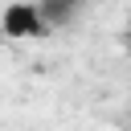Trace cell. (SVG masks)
Returning <instances> with one entry per match:
<instances>
[{"instance_id":"cell-2","label":"cell","mask_w":131,"mask_h":131,"mask_svg":"<svg viewBox=\"0 0 131 131\" xmlns=\"http://www.w3.org/2000/svg\"><path fill=\"white\" fill-rule=\"evenodd\" d=\"M37 16H41V25L45 29H53V25H70L74 16H78V4H61V0H41L37 4Z\"/></svg>"},{"instance_id":"cell-1","label":"cell","mask_w":131,"mask_h":131,"mask_svg":"<svg viewBox=\"0 0 131 131\" xmlns=\"http://www.w3.org/2000/svg\"><path fill=\"white\" fill-rule=\"evenodd\" d=\"M0 29H4V37H45L49 29L41 25V16H37V4H8L4 12H0Z\"/></svg>"}]
</instances>
